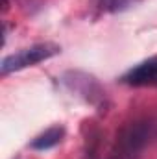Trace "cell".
I'll list each match as a JSON object with an SVG mask.
<instances>
[{
	"label": "cell",
	"instance_id": "6da1fadb",
	"mask_svg": "<svg viewBox=\"0 0 157 159\" xmlns=\"http://www.w3.org/2000/svg\"><path fill=\"white\" fill-rule=\"evenodd\" d=\"M152 137L150 122H133L126 126L117 137V146L113 152L115 159H137Z\"/></svg>",
	"mask_w": 157,
	"mask_h": 159
},
{
	"label": "cell",
	"instance_id": "7a4b0ae2",
	"mask_svg": "<svg viewBox=\"0 0 157 159\" xmlns=\"http://www.w3.org/2000/svg\"><path fill=\"white\" fill-rule=\"evenodd\" d=\"M61 52V48L54 43H39V44H34V46H28V48H22L11 56H6L2 59V65H0V70L2 74H9V72H15V70H22V69H28V67H34L41 61H46L54 56H57Z\"/></svg>",
	"mask_w": 157,
	"mask_h": 159
},
{
	"label": "cell",
	"instance_id": "3957f363",
	"mask_svg": "<svg viewBox=\"0 0 157 159\" xmlns=\"http://www.w3.org/2000/svg\"><path fill=\"white\" fill-rule=\"evenodd\" d=\"M122 81L131 87H157V57H150L129 69Z\"/></svg>",
	"mask_w": 157,
	"mask_h": 159
},
{
	"label": "cell",
	"instance_id": "277c9868",
	"mask_svg": "<svg viewBox=\"0 0 157 159\" xmlns=\"http://www.w3.org/2000/svg\"><path fill=\"white\" fill-rule=\"evenodd\" d=\"M63 137H65V128H63V126H52V128H48L44 133L37 135V137L32 141L30 146H32L34 150H50V148L57 146Z\"/></svg>",
	"mask_w": 157,
	"mask_h": 159
},
{
	"label": "cell",
	"instance_id": "5b68a950",
	"mask_svg": "<svg viewBox=\"0 0 157 159\" xmlns=\"http://www.w3.org/2000/svg\"><path fill=\"white\" fill-rule=\"evenodd\" d=\"M98 9L104 13H122L137 6L141 0H94Z\"/></svg>",
	"mask_w": 157,
	"mask_h": 159
}]
</instances>
